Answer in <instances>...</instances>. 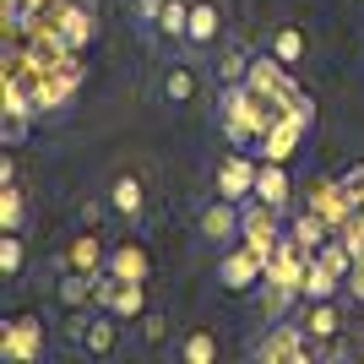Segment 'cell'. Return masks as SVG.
<instances>
[{"label":"cell","mask_w":364,"mask_h":364,"mask_svg":"<svg viewBox=\"0 0 364 364\" xmlns=\"http://www.w3.org/2000/svg\"><path fill=\"white\" fill-rule=\"evenodd\" d=\"M65 272H87V277H104L109 272V245L98 240V234H76L71 250H65Z\"/></svg>","instance_id":"7c38bea8"},{"label":"cell","mask_w":364,"mask_h":364,"mask_svg":"<svg viewBox=\"0 0 364 364\" xmlns=\"http://www.w3.org/2000/svg\"><path fill=\"white\" fill-rule=\"evenodd\" d=\"M22 213H28V207H22V191H16V185H0V228H16V234H22Z\"/></svg>","instance_id":"603a6c76"},{"label":"cell","mask_w":364,"mask_h":364,"mask_svg":"<svg viewBox=\"0 0 364 364\" xmlns=\"http://www.w3.org/2000/svg\"><path fill=\"white\" fill-rule=\"evenodd\" d=\"M267 55H277V60L294 71V65L310 55V38H304V28H294V22H277V28L267 33Z\"/></svg>","instance_id":"9a60e30c"},{"label":"cell","mask_w":364,"mask_h":364,"mask_svg":"<svg viewBox=\"0 0 364 364\" xmlns=\"http://www.w3.org/2000/svg\"><path fill=\"white\" fill-rule=\"evenodd\" d=\"M261 277H267V256H256L245 240H234V245L218 250V283H223L228 294H250Z\"/></svg>","instance_id":"7a4b0ae2"},{"label":"cell","mask_w":364,"mask_h":364,"mask_svg":"<svg viewBox=\"0 0 364 364\" xmlns=\"http://www.w3.org/2000/svg\"><path fill=\"white\" fill-rule=\"evenodd\" d=\"M76 348H87V353H114L120 348V316H76Z\"/></svg>","instance_id":"30bf717a"},{"label":"cell","mask_w":364,"mask_h":364,"mask_svg":"<svg viewBox=\"0 0 364 364\" xmlns=\"http://www.w3.org/2000/svg\"><path fill=\"white\" fill-rule=\"evenodd\" d=\"M28 114H33V109L6 104V147H22V136H28Z\"/></svg>","instance_id":"d4e9b609"},{"label":"cell","mask_w":364,"mask_h":364,"mask_svg":"<svg viewBox=\"0 0 364 364\" xmlns=\"http://www.w3.org/2000/svg\"><path fill=\"white\" fill-rule=\"evenodd\" d=\"M185 28H191V0H168L164 16H158V28H152V38L168 49H185Z\"/></svg>","instance_id":"ac0fdd59"},{"label":"cell","mask_w":364,"mask_h":364,"mask_svg":"<svg viewBox=\"0 0 364 364\" xmlns=\"http://www.w3.org/2000/svg\"><path fill=\"white\" fill-rule=\"evenodd\" d=\"M92 33H98V22H92V0L87 6H65L60 11V44L71 49H82V44H92Z\"/></svg>","instance_id":"e0dca14e"},{"label":"cell","mask_w":364,"mask_h":364,"mask_svg":"<svg viewBox=\"0 0 364 364\" xmlns=\"http://www.w3.org/2000/svg\"><path fill=\"white\" fill-rule=\"evenodd\" d=\"M240 240L256 250V256H272L277 245H283V234H277V207H267V201H245V213H240Z\"/></svg>","instance_id":"277c9868"},{"label":"cell","mask_w":364,"mask_h":364,"mask_svg":"<svg viewBox=\"0 0 364 364\" xmlns=\"http://www.w3.org/2000/svg\"><path fill=\"white\" fill-rule=\"evenodd\" d=\"M294 240H299L304 250H310V256H316L321 245L332 240V223H326V218H321L316 207H310V213H299V218H294Z\"/></svg>","instance_id":"44dd1931"},{"label":"cell","mask_w":364,"mask_h":364,"mask_svg":"<svg viewBox=\"0 0 364 364\" xmlns=\"http://www.w3.org/2000/svg\"><path fill=\"white\" fill-rule=\"evenodd\" d=\"M277 114L283 109L272 98H261L250 82H223V92H218V125L234 147H261V136L272 131Z\"/></svg>","instance_id":"6da1fadb"},{"label":"cell","mask_w":364,"mask_h":364,"mask_svg":"<svg viewBox=\"0 0 364 364\" xmlns=\"http://www.w3.org/2000/svg\"><path fill=\"white\" fill-rule=\"evenodd\" d=\"M337 294H343V272H332L321 256H310V267L299 277V299H337Z\"/></svg>","instance_id":"2e32d148"},{"label":"cell","mask_w":364,"mask_h":364,"mask_svg":"<svg viewBox=\"0 0 364 364\" xmlns=\"http://www.w3.org/2000/svg\"><path fill=\"white\" fill-rule=\"evenodd\" d=\"M141 343H147V348L164 343V316H141Z\"/></svg>","instance_id":"4316f807"},{"label":"cell","mask_w":364,"mask_h":364,"mask_svg":"<svg viewBox=\"0 0 364 364\" xmlns=\"http://www.w3.org/2000/svg\"><path fill=\"white\" fill-rule=\"evenodd\" d=\"M343 191H348V196H353V201H364V168H353L348 180H343Z\"/></svg>","instance_id":"83f0119b"},{"label":"cell","mask_w":364,"mask_h":364,"mask_svg":"<svg viewBox=\"0 0 364 364\" xmlns=\"http://www.w3.org/2000/svg\"><path fill=\"white\" fill-rule=\"evenodd\" d=\"M158 92H164V104H196V92H201V76L191 60H168L164 76H158Z\"/></svg>","instance_id":"4fadbf2b"},{"label":"cell","mask_w":364,"mask_h":364,"mask_svg":"<svg viewBox=\"0 0 364 364\" xmlns=\"http://www.w3.org/2000/svg\"><path fill=\"white\" fill-rule=\"evenodd\" d=\"M256 201H267V207H277V213L294 201V185H289V168H283V164L261 158V168H256Z\"/></svg>","instance_id":"5bb4252c"},{"label":"cell","mask_w":364,"mask_h":364,"mask_svg":"<svg viewBox=\"0 0 364 364\" xmlns=\"http://www.w3.org/2000/svg\"><path fill=\"white\" fill-rule=\"evenodd\" d=\"M240 201H228V196H218V201H207V207H201V218H196V234L207 245H218V250H223V245H234L240 240Z\"/></svg>","instance_id":"8992f818"},{"label":"cell","mask_w":364,"mask_h":364,"mask_svg":"<svg viewBox=\"0 0 364 364\" xmlns=\"http://www.w3.org/2000/svg\"><path fill=\"white\" fill-rule=\"evenodd\" d=\"M147 283H131V277H98V304H104L109 316H120V321H141L147 316Z\"/></svg>","instance_id":"5b68a950"},{"label":"cell","mask_w":364,"mask_h":364,"mask_svg":"<svg viewBox=\"0 0 364 364\" xmlns=\"http://www.w3.org/2000/svg\"><path fill=\"white\" fill-rule=\"evenodd\" d=\"M218 38H223V11H218V0H191L185 49H191V55H207V49H218Z\"/></svg>","instance_id":"ba28073f"},{"label":"cell","mask_w":364,"mask_h":364,"mask_svg":"<svg viewBox=\"0 0 364 364\" xmlns=\"http://www.w3.org/2000/svg\"><path fill=\"white\" fill-rule=\"evenodd\" d=\"M245 71H250V49L234 44L223 60H218V76H223V82H245Z\"/></svg>","instance_id":"cb8c5ba5"},{"label":"cell","mask_w":364,"mask_h":364,"mask_svg":"<svg viewBox=\"0 0 364 364\" xmlns=\"http://www.w3.org/2000/svg\"><path fill=\"white\" fill-rule=\"evenodd\" d=\"M174 359H180V364H218V332L191 326V332L174 343Z\"/></svg>","instance_id":"d6986e66"},{"label":"cell","mask_w":364,"mask_h":364,"mask_svg":"<svg viewBox=\"0 0 364 364\" xmlns=\"http://www.w3.org/2000/svg\"><path fill=\"white\" fill-rule=\"evenodd\" d=\"M0 359H6V364L44 359V321H38V316H16L11 326L0 332Z\"/></svg>","instance_id":"3957f363"},{"label":"cell","mask_w":364,"mask_h":364,"mask_svg":"<svg viewBox=\"0 0 364 364\" xmlns=\"http://www.w3.org/2000/svg\"><path fill=\"white\" fill-rule=\"evenodd\" d=\"M294 321L304 326L310 343H332V337L343 332V304L337 299H299V316Z\"/></svg>","instance_id":"9c48e42d"},{"label":"cell","mask_w":364,"mask_h":364,"mask_svg":"<svg viewBox=\"0 0 364 364\" xmlns=\"http://www.w3.org/2000/svg\"><path fill=\"white\" fill-rule=\"evenodd\" d=\"M0 277H6V283L22 277V234H16V228H0Z\"/></svg>","instance_id":"7402d4cb"},{"label":"cell","mask_w":364,"mask_h":364,"mask_svg":"<svg viewBox=\"0 0 364 364\" xmlns=\"http://www.w3.org/2000/svg\"><path fill=\"white\" fill-rule=\"evenodd\" d=\"M256 168L261 164H250V158H245V152H228L223 164L213 168V185H218V196H228V201H250L256 196Z\"/></svg>","instance_id":"52a82bcc"},{"label":"cell","mask_w":364,"mask_h":364,"mask_svg":"<svg viewBox=\"0 0 364 364\" xmlns=\"http://www.w3.org/2000/svg\"><path fill=\"white\" fill-rule=\"evenodd\" d=\"M109 207H114V218H125V223H141V213H147V180L141 174H114V185H109Z\"/></svg>","instance_id":"8fae6325"},{"label":"cell","mask_w":364,"mask_h":364,"mask_svg":"<svg viewBox=\"0 0 364 364\" xmlns=\"http://www.w3.org/2000/svg\"><path fill=\"white\" fill-rule=\"evenodd\" d=\"M164 6H168V0H136V28L152 33V28H158V16H164Z\"/></svg>","instance_id":"484cf974"},{"label":"cell","mask_w":364,"mask_h":364,"mask_svg":"<svg viewBox=\"0 0 364 364\" xmlns=\"http://www.w3.org/2000/svg\"><path fill=\"white\" fill-rule=\"evenodd\" d=\"M109 277H131V283H147V250L136 240L131 245H114L109 250Z\"/></svg>","instance_id":"ffe728a7"}]
</instances>
